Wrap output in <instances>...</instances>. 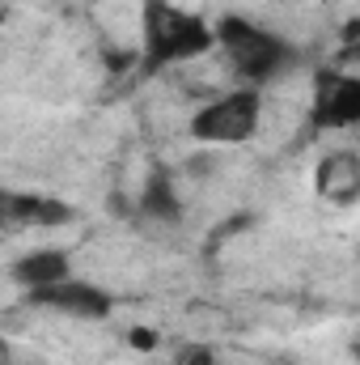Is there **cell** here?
Returning <instances> with one entry per match:
<instances>
[{
  "label": "cell",
  "instance_id": "6",
  "mask_svg": "<svg viewBox=\"0 0 360 365\" xmlns=\"http://www.w3.org/2000/svg\"><path fill=\"white\" fill-rule=\"evenodd\" d=\"M318 195L335 200V204H352L360 191V158L356 153H327L318 162Z\"/></svg>",
  "mask_w": 360,
  "mask_h": 365
},
{
  "label": "cell",
  "instance_id": "3",
  "mask_svg": "<svg viewBox=\"0 0 360 365\" xmlns=\"http://www.w3.org/2000/svg\"><path fill=\"white\" fill-rule=\"evenodd\" d=\"M259 115H263L259 90H250V86L229 90L191 115V136L203 145H242L259 132Z\"/></svg>",
  "mask_w": 360,
  "mask_h": 365
},
{
  "label": "cell",
  "instance_id": "9",
  "mask_svg": "<svg viewBox=\"0 0 360 365\" xmlns=\"http://www.w3.org/2000/svg\"><path fill=\"white\" fill-rule=\"evenodd\" d=\"M140 208H144V217L179 221V200H174V182L166 179V175L149 179V187H144V200H140Z\"/></svg>",
  "mask_w": 360,
  "mask_h": 365
},
{
  "label": "cell",
  "instance_id": "10",
  "mask_svg": "<svg viewBox=\"0 0 360 365\" xmlns=\"http://www.w3.org/2000/svg\"><path fill=\"white\" fill-rule=\"evenodd\" d=\"M179 365H212V353H208L203 344H195V349H186L179 357Z\"/></svg>",
  "mask_w": 360,
  "mask_h": 365
},
{
  "label": "cell",
  "instance_id": "1",
  "mask_svg": "<svg viewBox=\"0 0 360 365\" xmlns=\"http://www.w3.org/2000/svg\"><path fill=\"white\" fill-rule=\"evenodd\" d=\"M140 34H144L149 64H179V60L203 56L212 47V30L195 13H186L170 0H144Z\"/></svg>",
  "mask_w": 360,
  "mask_h": 365
},
{
  "label": "cell",
  "instance_id": "5",
  "mask_svg": "<svg viewBox=\"0 0 360 365\" xmlns=\"http://www.w3.org/2000/svg\"><path fill=\"white\" fill-rule=\"evenodd\" d=\"M30 302L34 306H51L60 314H73V319H106L110 314V293H102L97 284H85V280H55V284H43V289H30Z\"/></svg>",
  "mask_w": 360,
  "mask_h": 365
},
{
  "label": "cell",
  "instance_id": "11",
  "mask_svg": "<svg viewBox=\"0 0 360 365\" xmlns=\"http://www.w3.org/2000/svg\"><path fill=\"white\" fill-rule=\"evenodd\" d=\"M132 344H136V349H157V336L144 331V327H136V331H132Z\"/></svg>",
  "mask_w": 360,
  "mask_h": 365
},
{
  "label": "cell",
  "instance_id": "7",
  "mask_svg": "<svg viewBox=\"0 0 360 365\" xmlns=\"http://www.w3.org/2000/svg\"><path fill=\"white\" fill-rule=\"evenodd\" d=\"M64 276H73V264H68V255L55 251V247L30 251V255H21V259L13 264V280L26 284V293H30V289H43V284H55V280H64Z\"/></svg>",
  "mask_w": 360,
  "mask_h": 365
},
{
  "label": "cell",
  "instance_id": "4",
  "mask_svg": "<svg viewBox=\"0 0 360 365\" xmlns=\"http://www.w3.org/2000/svg\"><path fill=\"white\" fill-rule=\"evenodd\" d=\"M360 119V81L352 73H322L314 81V123L352 128Z\"/></svg>",
  "mask_w": 360,
  "mask_h": 365
},
{
  "label": "cell",
  "instance_id": "8",
  "mask_svg": "<svg viewBox=\"0 0 360 365\" xmlns=\"http://www.w3.org/2000/svg\"><path fill=\"white\" fill-rule=\"evenodd\" d=\"M9 212L17 221H30V225H55V221H68V208L60 200H34V195H21V200H9Z\"/></svg>",
  "mask_w": 360,
  "mask_h": 365
},
{
  "label": "cell",
  "instance_id": "2",
  "mask_svg": "<svg viewBox=\"0 0 360 365\" xmlns=\"http://www.w3.org/2000/svg\"><path fill=\"white\" fill-rule=\"evenodd\" d=\"M212 43L225 47L229 64L238 68V77L250 81V90L271 81V77H280L292 64V47L284 38H275L271 30H259L246 17H221V26L212 30Z\"/></svg>",
  "mask_w": 360,
  "mask_h": 365
}]
</instances>
